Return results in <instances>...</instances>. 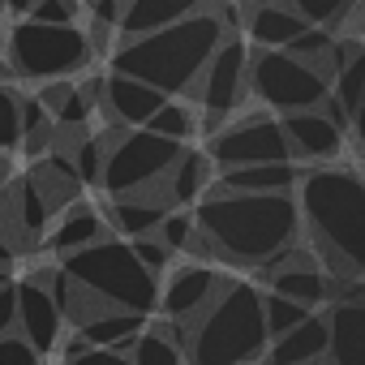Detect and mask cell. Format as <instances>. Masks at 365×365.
Returning <instances> with one entry per match:
<instances>
[{"label":"cell","mask_w":365,"mask_h":365,"mask_svg":"<svg viewBox=\"0 0 365 365\" xmlns=\"http://www.w3.org/2000/svg\"><path fill=\"white\" fill-rule=\"evenodd\" d=\"M301 220L292 194H228L207 190L194 207V250L228 267H267L275 254L297 245Z\"/></svg>","instance_id":"1"},{"label":"cell","mask_w":365,"mask_h":365,"mask_svg":"<svg viewBox=\"0 0 365 365\" xmlns=\"http://www.w3.org/2000/svg\"><path fill=\"white\" fill-rule=\"evenodd\" d=\"M297 220L309 237L314 258L331 279H361L365 271V185L352 163L305 168L297 190Z\"/></svg>","instance_id":"2"},{"label":"cell","mask_w":365,"mask_h":365,"mask_svg":"<svg viewBox=\"0 0 365 365\" xmlns=\"http://www.w3.org/2000/svg\"><path fill=\"white\" fill-rule=\"evenodd\" d=\"M228 22L211 9H198L185 22H172L163 31L138 35V39H120V48L112 52V73H125L150 91H159L163 99L190 95L198 73L207 69V61L215 56V48L228 39Z\"/></svg>","instance_id":"3"},{"label":"cell","mask_w":365,"mask_h":365,"mask_svg":"<svg viewBox=\"0 0 365 365\" xmlns=\"http://www.w3.org/2000/svg\"><path fill=\"white\" fill-rule=\"evenodd\" d=\"M267 344L262 292L250 279H224L215 301L185 327L190 365H254Z\"/></svg>","instance_id":"4"},{"label":"cell","mask_w":365,"mask_h":365,"mask_svg":"<svg viewBox=\"0 0 365 365\" xmlns=\"http://www.w3.org/2000/svg\"><path fill=\"white\" fill-rule=\"evenodd\" d=\"M61 271L99 309H125V314L150 318V309L159 305V279L138 267L129 241H120V237H103V241L61 258Z\"/></svg>","instance_id":"5"},{"label":"cell","mask_w":365,"mask_h":365,"mask_svg":"<svg viewBox=\"0 0 365 365\" xmlns=\"http://www.w3.org/2000/svg\"><path fill=\"white\" fill-rule=\"evenodd\" d=\"M95 61V39L82 26H39L14 22L5 35V69L26 82H61Z\"/></svg>","instance_id":"6"},{"label":"cell","mask_w":365,"mask_h":365,"mask_svg":"<svg viewBox=\"0 0 365 365\" xmlns=\"http://www.w3.org/2000/svg\"><path fill=\"white\" fill-rule=\"evenodd\" d=\"M185 146H176L168 138H155L146 129H108V150H103V176L99 190L108 198H133L159 190V180L176 163V155Z\"/></svg>","instance_id":"7"},{"label":"cell","mask_w":365,"mask_h":365,"mask_svg":"<svg viewBox=\"0 0 365 365\" xmlns=\"http://www.w3.org/2000/svg\"><path fill=\"white\" fill-rule=\"evenodd\" d=\"M327 78L288 56V52H250V69H245V95L262 99L271 112L279 116H292V112H314L322 99H327Z\"/></svg>","instance_id":"8"},{"label":"cell","mask_w":365,"mask_h":365,"mask_svg":"<svg viewBox=\"0 0 365 365\" xmlns=\"http://www.w3.org/2000/svg\"><path fill=\"white\" fill-rule=\"evenodd\" d=\"M207 159L220 172L254 168V163H288V142L279 133V116L254 112L232 125H220L207 142Z\"/></svg>","instance_id":"9"},{"label":"cell","mask_w":365,"mask_h":365,"mask_svg":"<svg viewBox=\"0 0 365 365\" xmlns=\"http://www.w3.org/2000/svg\"><path fill=\"white\" fill-rule=\"evenodd\" d=\"M245 69H250V48L237 35H228L215 48V56L207 61V69L198 73L194 91H190L198 99V108L207 112V133H215L241 108V99H245Z\"/></svg>","instance_id":"10"},{"label":"cell","mask_w":365,"mask_h":365,"mask_svg":"<svg viewBox=\"0 0 365 365\" xmlns=\"http://www.w3.org/2000/svg\"><path fill=\"white\" fill-rule=\"evenodd\" d=\"M220 288H224V279H220V271L207 267V262H185V267H176V271L168 275L163 292H159L163 322H172V327L185 331V327L215 301Z\"/></svg>","instance_id":"11"},{"label":"cell","mask_w":365,"mask_h":365,"mask_svg":"<svg viewBox=\"0 0 365 365\" xmlns=\"http://www.w3.org/2000/svg\"><path fill=\"white\" fill-rule=\"evenodd\" d=\"M14 297H18V335L43 356L61 344V331H65V318L52 301V292L43 288L39 271L26 275V279H14Z\"/></svg>","instance_id":"12"},{"label":"cell","mask_w":365,"mask_h":365,"mask_svg":"<svg viewBox=\"0 0 365 365\" xmlns=\"http://www.w3.org/2000/svg\"><path fill=\"white\" fill-rule=\"evenodd\" d=\"M279 133L288 142V159H305L314 168L322 163H335L339 150H344V129L335 120H327L318 108L314 112H292V116H279Z\"/></svg>","instance_id":"13"},{"label":"cell","mask_w":365,"mask_h":365,"mask_svg":"<svg viewBox=\"0 0 365 365\" xmlns=\"http://www.w3.org/2000/svg\"><path fill=\"white\" fill-rule=\"evenodd\" d=\"M163 103H168V99H163L159 91H150V86H142V82H133V78H125V73H108V78H103V99H99V108L108 112L112 129H142Z\"/></svg>","instance_id":"14"},{"label":"cell","mask_w":365,"mask_h":365,"mask_svg":"<svg viewBox=\"0 0 365 365\" xmlns=\"http://www.w3.org/2000/svg\"><path fill=\"white\" fill-rule=\"evenodd\" d=\"M327 318V365H365V301H331Z\"/></svg>","instance_id":"15"},{"label":"cell","mask_w":365,"mask_h":365,"mask_svg":"<svg viewBox=\"0 0 365 365\" xmlns=\"http://www.w3.org/2000/svg\"><path fill=\"white\" fill-rule=\"evenodd\" d=\"M198 9H207V0H120L116 31H120V39H138V35L163 31L172 22H185Z\"/></svg>","instance_id":"16"},{"label":"cell","mask_w":365,"mask_h":365,"mask_svg":"<svg viewBox=\"0 0 365 365\" xmlns=\"http://www.w3.org/2000/svg\"><path fill=\"white\" fill-rule=\"evenodd\" d=\"M211 159H207V150H180L176 155V163L168 168V176L159 180V185L168 190L163 194V202L172 207V211H185V207H198L202 198H207V190H211Z\"/></svg>","instance_id":"17"},{"label":"cell","mask_w":365,"mask_h":365,"mask_svg":"<svg viewBox=\"0 0 365 365\" xmlns=\"http://www.w3.org/2000/svg\"><path fill=\"white\" fill-rule=\"evenodd\" d=\"M168 211H172V207L150 190V194H133V198H112L103 224H112V228H108L112 237L138 241V237H155V228H159V220H163Z\"/></svg>","instance_id":"18"},{"label":"cell","mask_w":365,"mask_h":365,"mask_svg":"<svg viewBox=\"0 0 365 365\" xmlns=\"http://www.w3.org/2000/svg\"><path fill=\"white\" fill-rule=\"evenodd\" d=\"M103 237H112L108 224H103V215H99L91 202H73V207L56 220V228L43 237V245H48V254L69 258V254H78V250H86V245H95V241H103Z\"/></svg>","instance_id":"19"},{"label":"cell","mask_w":365,"mask_h":365,"mask_svg":"<svg viewBox=\"0 0 365 365\" xmlns=\"http://www.w3.org/2000/svg\"><path fill=\"white\" fill-rule=\"evenodd\" d=\"M267 365H305V361H322L327 356V318L309 314L305 322H297L292 331H284L279 339L267 344Z\"/></svg>","instance_id":"20"},{"label":"cell","mask_w":365,"mask_h":365,"mask_svg":"<svg viewBox=\"0 0 365 365\" xmlns=\"http://www.w3.org/2000/svg\"><path fill=\"white\" fill-rule=\"evenodd\" d=\"M305 168L288 163H254V168H232L220 172V190L228 194H292Z\"/></svg>","instance_id":"21"},{"label":"cell","mask_w":365,"mask_h":365,"mask_svg":"<svg viewBox=\"0 0 365 365\" xmlns=\"http://www.w3.org/2000/svg\"><path fill=\"white\" fill-rule=\"evenodd\" d=\"M262 279H267V292L288 297V301H297V305L309 309V314L331 301V284H335L322 267H284V271H271V275H262Z\"/></svg>","instance_id":"22"},{"label":"cell","mask_w":365,"mask_h":365,"mask_svg":"<svg viewBox=\"0 0 365 365\" xmlns=\"http://www.w3.org/2000/svg\"><path fill=\"white\" fill-rule=\"evenodd\" d=\"M146 331V318L138 314H125V309H103L95 318H86L73 335L86 344V348H108V352H129V344Z\"/></svg>","instance_id":"23"},{"label":"cell","mask_w":365,"mask_h":365,"mask_svg":"<svg viewBox=\"0 0 365 365\" xmlns=\"http://www.w3.org/2000/svg\"><path fill=\"white\" fill-rule=\"evenodd\" d=\"M125 356H129L133 365H185V331L159 318L155 327H146V331L129 344Z\"/></svg>","instance_id":"24"},{"label":"cell","mask_w":365,"mask_h":365,"mask_svg":"<svg viewBox=\"0 0 365 365\" xmlns=\"http://www.w3.org/2000/svg\"><path fill=\"white\" fill-rule=\"evenodd\" d=\"M309 22H301L284 0L279 5H267V9H250V39L258 52H284Z\"/></svg>","instance_id":"25"},{"label":"cell","mask_w":365,"mask_h":365,"mask_svg":"<svg viewBox=\"0 0 365 365\" xmlns=\"http://www.w3.org/2000/svg\"><path fill=\"white\" fill-rule=\"evenodd\" d=\"M5 198H9V220H14V232H18L22 241H39V237H48L52 211H48V202H43V194L35 190V180H31V176H22V180H18V185H14Z\"/></svg>","instance_id":"26"},{"label":"cell","mask_w":365,"mask_h":365,"mask_svg":"<svg viewBox=\"0 0 365 365\" xmlns=\"http://www.w3.org/2000/svg\"><path fill=\"white\" fill-rule=\"evenodd\" d=\"M142 129L155 133V138H168V142H176V146H185V138H194V129H198V116L190 112V103L168 99Z\"/></svg>","instance_id":"27"},{"label":"cell","mask_w":365,"mask_h":365,"mask_svg":"<svg viewBox=\"0 0 365 365\" xmlns=\"http://www.w3.org/2000/svg\"><path fill=\"white\" fill-rule=\"evenodd\" d=\"M103 150H108V133H78V142L69 146V159H73V172L82 185H99Z\"/></svg>","instance_id":"28"},{"label":"cell","mask_w":365,"mask_h":365,"mask_svg":"<svg viewBox=\"0 0 365 365\" xmlns=\"http://www.w3.org/2000/svg\"><path fill=\"white\" fill-rule=\"evenodd\" d=\"M284 5H288L301 22L322 26V31H335V26L348 18V9L356 5V0H284Z\"/></svg>","instance_id":"29"},{"label":"cell","mask_w":365,"mask_h":365,"mask_svg":"<svg viewBox=\"0 0 365 365\" xmlns=\"http://www.w3.org/2000/svg\"><path fill=\"white\" fill-rule=\"evenodd\" d=\"M305 318H309V309H301L297 301L275 297V292L262 297V327H267V339H279L284 331H292V327L305 322Z\"/></svg>","instance_id":"30"},{"label":"cell","mask_w":365,"mask_h":365,"mask_svg":"<svg viewBox=\"0 0 365 365\" xmlns=\"http://www.w3.org/2000/svg\"><path fill=\"white\" fill-rule=\"evenodd\" d=\"M22 142V91L14 82H0V155Z\"/></svg>","instance_id":"31"},{"label":"cell","mask_w":365,"mask_h":365,"mask_svg":"<svg viewBox=\"0 0 365 365\" xmlns=\"http://www.w3.org/2000/svg\"><path fill=\"white\" fill-rule=\"evenodd\" d=\"M155 237L168 254H190L194 250V211H168L159 220Z\"/></svg>","instance_id":"32"},{"label":"cell","mask_w":365,"mask_h":365,"mask_svg":"<svg viewBox=\"0 0 365 365\" xmlns=\"http://www.w3.org/2000/svg\"><path fill=\"white\" fill-rule=\"evenodd\" d=\"M82 9L78 0H35V9L26 22H39V26H78Z\"/></svg>","instance_id":"33"},{"label":"cell","mask_w":365,"mask_h":365,"mask_svg":"<svg viewBox=\"0 0 365 365\" xmlns=\"http://www.w3.org/2000/svg\"><path fill=\"white\" fill-rule=\"evenodd\" d=\"M129 250H133V258H138V267L146 271V275H163L168 271V262H172V254L159 245V237H138V241H129Z\"/></svg>","instance_id":"34"},{"label":"cell","mask_w":365,"mask_h":365,"mask_svg":"<svg viewBox=\"0 0 365 365\" xmlns=\"http://www.w3.org/2000/svg\"><path fill=\"white\" fill-rule=\"evenodd\" d=\"M0 365H39V352L14 331V335H0Z\"/></svg>","instance_id":"35"},{"label":"cell","mask_w":365,"mask_h":365,"mask_svg":"<svg viewBox=\"0 0 365 365\" xmlns=\"http://www.w3.org/2000/svg\"><path fill=\"white\" fill-rule=\"evenodd\" d=\"M69 91H73V82H69V78H61V82H43L35 99L43 103V112H48V116H56V108L69 99Z\"/></svg>","instance_id":"36"},{"label":"cell","mask_w":365,"mask_h":365,"mask_svg":"<svg viewBox=\"0 0 365 365\" xmlns=\"http://www.w3.org/2000/svg\"><path fill=\"white\" fill-rule=\"evenodd\" d=\"M65 365H133L125 352H108V348H82L78 356H69Z\"/></svg>","instance_id":"37"},{"label":"cell","mask_w":365,"mask_h":365,"mask_svg":"<svg viewBox=\"0 0 365 365\" xmlns=\"http://www.w3.org/2000/svg\"><path fill=\"white\" fill-rule=\"evenodd\" d=\"M18 331V297H14V284L0 288V335H14Z\"/></svg>","instance_id":"38"},{"label":"cell","mask_w":365,"mask_h":365,"mask_svg":"<svg viewBox=\"0 0 365 365\" xmlns=\"http://www.w3.org/2000/svg\"><path fill=\"white\" fill-rule=\"evenodd\" d=\"M31 9H35V0H5V14H14L18 22L31 18Z\"/></svg>","instance_id":"39"},{"label":"cell","mask_w":365,"mask_h":365,"mask_svg":"<svg viewBox=\"0 0 365 365\" xmlns=\"http://www.w3.org/2000/svg\"><path fill=\"white\" fill-rule=\"evenodd\" d=\"M0 267H14V241L0 237Z\"/></svg>","instance_id":"40"},{"label":"cell","mask_w":365,"mask_h":365,"mask_svg":"<svg viewBox=\"0 0 365 365\" xmlns=\"http://www.w3.org/2000/svg\"><path fill=\"white\" fill-rule=\"evenodd\" d=\"M14 284V267H0V288H9Z\"/></svg>","instance_id":"41"},{"label":"cell","mask_w":365,"mask_h":365,"mask_svg":"<svg viewBox=\"0 0 365 365\" xmlns=\"http://www.w3.org/2000/svg\"><path fill=\"white\" fill-rule=\"evenodd\" d=\"M250 9H267V5H279V0H245Z\"/></svg>","instance_id":"42"},{"label":"cell","mask_w":365,"mask_h":365,"mask_svg":"<svg viewBox=\"0 0 365 365\" xmlns=\"http://www.w3.org/2000/svg\"><path fill=\"white\" fill-rule=\"evenodd\" d=\"M95 5H99V0H78V9H82V14H91Z\"/></svg>","instance_id":"43"},{"label":"cell","mask_w":365,"mask_h":365,"mask_svg":"<svg viewBox=\"0 0 365 365\" xmlns=\"http://www.w3.org/2000/svg\"><path fill=\"white\" fill-rule=\"evenodd\" d=\"M0 82H14V78H9V69H5V61H0Z\"/></svg>","instance_id":"44"},{"label":"cell","mask_w":365,"mask_h":365,"mask_svg":"<svg viewBox=\"0 0 365 365\" xmlns=\"http://www.w3.org/2000/svg\"><path fill=\"white\" fill-rule=\"evenodd\" d=\"M5 168H9V163H5V155H0V180H5Z\"/></svg>","instance_id":"45"},{"label":"cell","mask_w":365,"mask_h":365,"mask_svg":"<svg viewBox=\"0 0 365 365\" xmlns=\"http://www.w3.org/2000/svg\"><path fill=\"white\" fill-rule=\"evenodd\" d=\"M0 9H5V0H0Z\"/></svg>","instance_id":"46"}]
</instances>
